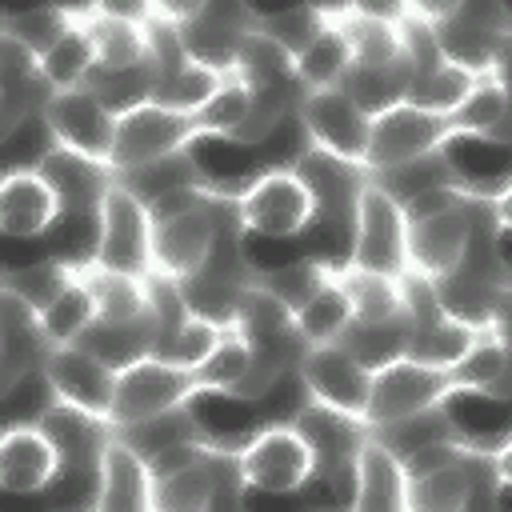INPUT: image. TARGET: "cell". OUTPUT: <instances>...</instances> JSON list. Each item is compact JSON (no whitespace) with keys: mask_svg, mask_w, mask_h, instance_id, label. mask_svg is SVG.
Wrapping results in <instances>:
<instances>
[{"mask_svg":"<svg viewBox=\"0 0 512 512\" xmlns=\"http://www.w3.org/2000/svg\"><path fill=\"white\" fill-rule=\"evenodd\" d=\"M300 180L308 184L312 200H316V220L340 228V232H352V216H356V200H360V188L368 180V172L360 164H348L332 152H320V148H308L296 164Z\"/></svg>","mask_w":512,"mask_h":512,"instance_id":"2e32d148","label":"cell"},{"mask_svg":"<svg viewBox=\"0 0 512 512\" xmlns=\"http://www.w3.org/2000/svg\"><path fill=\"white\" fill-rule=\"evenodd\" d=\"M456 136H472V132H464L452 120H440V116L420 112V108L400 100L388 112L368 120L364 172L380 176V172H392L400 164H412V160H424V156H440Z\"/></svg>","mask_w":512,"mask_h":512,"instance_id":"52a82bcc","label":"cell"},{"mask_svg":"<svg viewBox=\"0 0 512 512\" xmlns=\"http://www.w3.org/2000/svg\"><path fill=\"white\" fill-rule=\"evenodd\" d=\"M180 288V300L192 316H204V320H232L236 312V300L240 292L248 288L244 280H232V276H220V272H196L188 280H176Z\"/></svg>","mask_w":512,"mask_h":512,"instance_id":"f35d334b","label":"cell"},{"mask_svg":"<svg viewBox=\"0 0 512 512\" xmlns=\"http://www.w3.org/2000/svg\"><path fill=\"white\" fill-rule=\"evenodd\" d=\"M116 180H120L124 188H132V192L148 204V200H156V196H164V192H172V188L204 184L208 176H204V168H200V160H196L192 152H180V156L144 164V168H136V172H124V176H116Z\"/></svg>","mask_w":512,"mask_h":512,"instance_id":"74e56055","label":"cell"},{"mask_svg":"<svg viewBox=\"0 0 512 512\" xmlns=\"http://www.w3.org/2000/svg\"><path fill=\"white\" fill-rule=\"evenodd\" d=\"M64 472V456L40 420H8L0 440V484L8 492L44 496Z\"/></svg>","mask_w":512,"mask_h":512,"instance_id":"7c38bea8","label":"cell"},{"mask_svg":"<svg viewBox=\"0 0 512 512\" xmlns=\"http://www.w3.org/2000/svg\"><path fill=\"white\" fill-rule=\"evenodd\" d=\"M216 500V472H212V452L164 480H156V508H212Z\"/></svg>","mask_w":512,"mask_h":512,"instance_id":"ee69618b","label":"cell"},{"mask_svg":"<svg viewBox=\"0 0 512 512\" xmlns=\"http://www.w3.org/2000/svg\"><path fill=\"white\" fill-rule=\"evenodd\" d=\"M296 376L308 392L312 404H324V408H336V412H348L364 424V404H368V384H372V372L336 340V344H316V348H304L300 364H296Z\"/></svg>","mask_w":512,"mask_h":512,"instance_id":"30bf717a","label":"cell"},{"mask_svg":"<svg viewBox=\"0 0 512 512\" xmlns=\"http://www.w3.org/2000/svg\"><path fill=\"white\" fill-rule=\"evenodd\" d=\"M52 404H56V388H52V380H48L44 368H32L12 388H4V412H8V420H40Z\"/></svg>","mask_w":512,"mask_h":512,"instance_id":"c3c4849f","label":"cell"},{"mask_svg":"<svg viewBox=\"0 0 512 512\" xmlns=\"http://www.w3.org/2000/svg\"><path fill=\"white\" fill-rule=\"evenodd\" d=\"M472 228H476V208L472 204H460L444 216L408 224V268H412V276L440 280V276L456 272L468 256Z\"/></svg>","mask_w":512,"mask_h":512,"instance_id":"9a60e30c","label":"cell"},{"mask_svg":"<svg viewBox=\"0 0 512 512\" xmlns=\"http://www.w3.org/2000/svg\"><path fill=\"white\" fill-rule=\"evenodd\" d=\"M408 84H412V64L400 60V64H392V68H348V76H344L340 88H344L348 100L372 120V116L388 112L392 104H400L404 92H408Z\"/></svg>","mask_w":512,"mask_h":512,"instance_id":"1f68e13d","label":"cell"},{"mask_svg":"<svg viewBox=\"0 0 512 512\" xmlns=\"http://www.w3.org/2000/svg\"><path fill=\"white\" fill-rule=\"evenodd\" d=\"M408 336H412V320H396V324H352V328L340 336V344H344L368 372H376L380 364L404 356Z\"/></svg>","mask_w":512,"mask_h":512,"instance_id":"60d3db41","label":"cell"},{"mask_svg":"<svg viewBox=\"0 0 512 512\" xmlns=\"http://www.w3.org/2000/svg\"><path fill=\"white\" fill-rule=\"evenodd\" d=\"M96 272L92 268H80L72 276V284L40 312V324H44V336L52 348L60 344H76L92 324H96Z\"/></svg>","mask_w":512,"mask_h":512,"instance_id":"83f0119b","label":"cell"},{"mask_svg":"<svg viewBox=\"0 0 512 512\" xmlns=\"http://www.w3.org/2000/svg\"><path fill=\"white\" fill-rule=\"evenodd\" d=\"M432 284V296H436V308L460 324H472V328H504V284H492L468 268H456L440 280H428Z\"/></svg>","mask_w":512,"mask_h":512,"instance_id":"44dd1931","label":"cell"},{"mask_svg":"<svg viewBox=\"0 0 512 512\" xmlns=\"http://www.w3.org/2000/svg\"><path fill=\"white\" fill-rule=\"evenodd\" d=\"M392 200H412L416 192H424V188H436V184H448V180H456L452 176V168L444 164V156H424V160H412V164H400V168H392V172H380V176H372Z\"/></svg>","mask_w":512,"mask_h":512,"instance_id":"7dc6e473","label":"cell"},{"mask_svg":"<svg viewBox=\"0 0 512 512\" xmlns=\"http://www.w3.org/2000/svg\"><path fill=\"white\" fill-rule=\"evenodd\" d=\"M44 116L60 140L64 152L88 156L96 164H104L112 172V144H116V116L100 104V96L80 84V88H64L52 92V100L44 104Z\"/></svg>","mask_w":512,"mask_h":512,"instance_id":"9c48e42d","label":"cell"},{"mask_svg":"<svg viewBox=\"0 0 512 512\" xmlns=\"http://www.w3.org/2000/svg\"><path fill=\"white\" fill-rule=\"evenodd\" d=\"M200 140H212L208 128H200V120L180 116L172 108L160 104H144L132 108L128 116L116 120V144H112V176L136 172L144 164L192 152Z\"/></svg>","mask_w":512,"mask_h":512,"instance_id":"ba28073f","label":"cell"},{"mask_svg":"<svg viewBox=\"0 0 512 512\" xmlns=\"http://www.w3.org/2000/svg\"><path fill=\"white\" fill-rule=\"evenodd\" d=\"M40 424L48 428V436L56 440L60 456H64V468H76V472H100V456H104V444L112 436V424L96 412H84L76 404H64L56 400Z\"/></svg>","mask_w":512,"mask_h":512,"instance_id":"7402d4cb","label":"cell"},{"mask_svg":"<svg viewBox=\"0 0 512 512\" xmlns=\"http://www.w3.org/2000/svg\"><path fill=\"white\" fill-rule=\"evenodd\" d=\"M96 508H156V476H152L148 460L116 428L100 456Z\"/></svg>","mask_w":512,"mask_h":512,"instance_id":"d6986e66","label":"cell"},{"mask_svg":"<svg viewBox=\"0 0 512 512\" xmlns=\"http://www.w3.org/2000/svg\"><path fill=\"white\" fill-rule=\"evenodd\" d=\"M76 24V8H36V12H12L4 16V40H16L32 56H48L64 32Z\"/></svg>","mask_w":512,"mask_h":512,"instance_id":"d590c367","label":"cell"},{"mask_svg":"<svg viewBox=\"0 0 512 512\" xmlns=\"http://www.w3.org/2000/svg\"><path fill=\"white\" fill-rule=\"evenodd\" d=\"M204 392H208V384L196 372L180 368L168 356H152L148 352V356H140V360H132V364H124L116 372V392H112L108 424L112 428H128V424H140V420L188 408Z\"/></svg>","mask_w":512,"mask_h":512,"instance_id":"3957f363","label":"cell"},{"mask_svg":"<svg viewBox=\"0 0 512 512\" xmlns=\"http://www.w3.org/2000/svg\"><path fill=\"white\" fill-rule=\"evenodd\" d=\"M244 236L256 240H296L316 220V200L296 168H260L236 196Z\"/></svg>","mask_w":512,"mask_h":512,"instance_id":"8992f818","label":"cell"},{"mask_svg":"<svg viewBox=\"0 0 512 512\" xmlns=\"http://www.w3.org/2000/svg\"><path fill=\"white\" fill-rule=\"evenodd\" d=\"M224 80H228L224 68H208V64H196V60H184L176 72L160 76V88H156V100L152 104L172 108V112L196 120L212 104V96L224 88Z\"/></svg>","mask_w":512,"mask_h":512,"instance_id":"f546056e","label":"cell"},{"mask_svg":"<svg viewBox=\"0 0 512 512\" xmlns=\"http://www.w3.org/2000/svg\"><path fill=\"white\" fill-rule=\"evenodd\" d=\"M484 72H472V68H460L452 60H440L432 64L428 72H416L408 92H404V104L420 108V112H432L440 120H452L456 108L472 96V88L480 84Z\"/></svg>","mask_w":512,"mask_h":512,"instance_id":"4316f807","label":"cell"},{"mask_svg":"<svg viewBox=\"0 0 512 512\" xmlns=\"http://www.w3.org/2000/svg\"><path fill=\"white\" fill-rule=\"evenodd\" d=\"M352 508H412V480L400 464V456L380 444L372 432L364 436L356 452V488Z\"/></svg>","mask_w":512,"mask_h":512,"instance_id":"ffe728a7","label":"cell"},{"mask_svg":"<svg viewBox=\"0 0 512 512\" xmlns=\"http://www.w3.org/2000/svg\"><path fill=\"white\" fill-rule=\"evenodd\" d=\"M88 88L100 96V104L120 120L128 116L132 108H144L156 100V88H160V68L156 60H144V64H132V68H120V72H92L88 76Z\"/></svg>","mask_w":512,"mask_h":512,"instance_id":"4dcf8cb0","label":"cell"},{"mask_svg":"<svg viewBox=\"0 0 512 512\" xmlns=\"http://www.w3.org/2000/svg\"><path fill=\"white\" fill-rule=\"evenodd\" d=\"M224 328H228V320H204V316H192V312H188V320H184V324H180V332L164 344V352H160V356L176 360V364H180V368H188V372H200V364L216 352V344H220ZM152 356H156V352H152Z\"/></svg>","mask_w":512,"mask_h":512,"instance_id":"bcb514c9","label":"cell"},{"mask_svg":"<svg viewBox=\"0 0 512 512\" xmlns=\"http://www.w3.org/2000/svg\"><path fill=\"white\" fill-rule=\"evenodd\" d=\"M252 360H256L252 340H248V336L228 320V328H224V336H220L216 352L200 364V372H196V376L208 384V392H228L236 380H244V376H248Z\"/></svg>","mask_w":512,"mask_h":512,"instance_id":"7bdbcfd3","label":"cell"},{"mask_svg":"<svg viewBox=\"0 0 512 512\" xmlns=\"http://www.w3.org/2000/svg\"><path fill=\"white\" fill-rule=\"evenodd\" d=\"M480 332H484V328L460 324V320H452V316H436V320H428V324H416V328H412L404 356H408V360H416V364H424V368L452 372V368L468 356V348L480 340Z\"/></svg>","mask_w":512,"mask_h":512,"instance_id":"f1b7e54d","label":"cell"},{"mask_svg":"<svg viewBox=\"0 0 512 512\" xmlns=\"http://www.w3.org/2000/svg\"><path fill=\"white\" fill-rule=\"evenodd\" d=\"M252 28H256V12L244 4H188L184 20L176 24V36L188 60L228 72Z\"/></svg>","mask_w":512,"mask_h":512,"instance_id":"8fae6325","label":"cell"},{"mask_svg":"<svg viewBox=\"0 0 512 512\" xmlns=\"http://www.w3.org/2000/svg\"><path fill=\"white\" fill-rule=\"evenodd\" d=\"M472 488H476V464L468 452V456L412 480V508H468Z\"/></svg>","mask_w":512,"mask_h":512,"instance_id":"e575fe53","label":"cell"},{"mask_svg":"<svg viewBox=\"0 0 512 512\" xmlns=\"http://www.w3.org/2000/svg\"><path fill=\"white\" fill-rule=\"evenodd\" d=\"M64 216L60 192L40 168H8L0 188V228L8 240H40Z\"/></svg>","mask_w":512,"mask_h":512,"instance_id":"5bb4252c","label":"cell"},{"mask_svg":"<svg viewBox=\"0 0 512 512\" xmlns=\"http://www.w3.org/2000/svg\"><path fill=\"white\" fill-rule=\"evenodd\" d=\"M348 68H352V44L344 28V8H328L324 32L308 44L304 56H296V80L304 92H324V88H340Z\"/></svg>","mask_w":512,"mask_h":512,"instance_id":"d4e9b609","label":"cell"},{"mask_svg":"<svg viewBox=\"0 0 512 512\" xmlns=\"http://www.w3.org/2000/svg\"><path fill=\"white\" fill-rule=\"evenodd\" d=\"M240 468L248 492L296 496L316 476V452L296 420H260L240 444Z\"/></svg>","mask_w":512,"mask_h":512,"instance_id":"277c9868","label":"cell"},{"mask_svg":"<svg viewBox=\"0 0 512 512\" xmlns=\"http://www.w3.org/2000/svg\"><path fill=\"white\" fill-rule=\"evenodd\" d=\"M460 204H468V200L460 196L456 180H448V184H436V188H424V192H416V196H412V200H404L400 208H404L408 224H420V220L444 216V212H452V208H460Z\"/></svg>","mask_w":512,"mask_h":512,"instance_id":"681fc988","label":"cell"},{"mask_svg":"<svg viewBox=\"0 0 512 512\" xmlns=\"http://www.w3.org/2000/svg\"><path fill=\"white\" fill-rule=\"evenodd\" d=\"M60 152V140L48 124L44 112H32L28 120H20L8 136H4V156H8V168H44L48 156Z\"/></svg>","mask_w":512,"mask_h":512,"instance_id":"f6af8a7d","label":"cell"},{"mask_svg":"<svg viewBox=\"0 0 512 512\" xmlns=\"http://www.w3.org/2000/svg\"><path fill=\"white\" fill-rule=\"evenodd\" d=\"M80 268L76 264H64V260H52V256H36V260H28V264H12L8 272H4V288L8 292H16L20 300H28L36 312H44L68 284H72V276H76Z\"/></svg>","mask_w":512,"mask_h":512,"instance_id":"836d02e7","label":"cell"},{"mask_svg":"<svg viewBox=\"0 0 512 512\" xmlns=\"http://www.w3.org/2000/svg\"><path fill=\"white\" fill-rule=\"evenodd\" d=\"M452 124L472 132V136H492V140L508 144V88H504V72H484L480 84L472 88V96L456 108Z\"/></svg>","mask_w":512,"mask_h":512,"instance_id":"d6a6232c","label":"cell"},{"mask_svg":"<svg viewBox=\"0 0 512 512\" xmlns=\"http://www.w3.org/2000/svg\"><path fill=\"white\" fill-rule=\"evenodd\" d=\"M40 172H44V176L52 180V188L60 192L64 216H96L104 192H108L112 180H116L104 164H96V160H88V156H76V152H64V148H60L56 156H48Z\"/></svg>","mask_w":512,"mask_h":512,"instance_id":"cb8c5ba5","label":"cell"},{"mask_svg":"<svg viewBox=\"0 0 512 512\" xmlns=\"http://www.w3.org/2000/svg\"><path fill=\"white\" fill-rule=\"evenodd\" d=\"M328 8H288V12H256V32L284 48L292 60L308 52V44L324 32Z\"/></svg>","mask_w":512,"mask_h":512,"instance_id":"8d00e7d4","label":"cell"},{"mask_svg":"<svg viewBox=\"0 0 512 512\" xmlns=\"http://www.w3.org/2000/svg\"><path fill=\"white\" fill-rule=\"evenodd\" d=\"M456 392H476V388H468L464 380H456L448 372L424 368V364H416L408 356H396V360H388V364H380L372 372L368 404H364V428L376 432V428H388V424L408 420L416 412L440 408Z\"/></svg>","mask_w":512,"mask_h":512,"instance_id":"5b68a950","label":"cell"},{"mask_svg":"<svg viewBox=\"0 0 512 512\" xmlns=\"http://www.w3.org/2000/svg\"><path fill=\"white\" fill-rule=\"evenodd\" d=\"M204 204H212L208 188H204V184H188V188H172V192L148 200V212H152L156 224H168V220H180V216H188V212H200Z\"/></svg>","mask_w":512,"mask_h":512,"instance_id":"f907efd6","label":"cell"},{"mask_svg":"<svg viewBox=\"0 0 512 512\" xmlns=\"http://www.w3.org/2000/svg\"><path fill=\"white\" fill-rule=\"evenodd\" d=\"M352 324H356L352 284H348L344 268H332L324 276V284L296 308V332L308 348H316V344H336Z\"/></svg>","mask_w":512,"mask_h":512,"instance_id":"603a6c76","label":"cell"},{"mask_svg":"<svg viewBox=\"0 0 512 512\" xmlns=\"http://www.w3.org/2000/svg\"><path fill=\"white\" fill-rule=\"evenodd\" d=\"M344 272L388 276V280H404L412 272L408 268V216L400 200H392L372 176L364 180L360 200H356Z\"/></svg>","mask_w":512,"mask_h":512,"instance_id":"6da1fadb","label":"cell"},{"mask_svg":"<svg viewBox=\"0 0 512 512\" xmlns=\"http://www.w3.org/2000/svg\"><path fill=\"white\" fill-rule=\"evenodd\" d=\"M296 116L312 140V148L332 152L348 164L364 168V148H368V116L348 100L344 88H324V92H304L296 104Z\"/></svg>","mask_w":512,"mask_h":512,"instance_id":"4fadbf2b","label":"cell"},{"mask_svg":"<svg viewBox=\"0 0 512 512\" xmlns=\"http://www.w3.org/2000/svg\"><path fill=\"white\" fill-rule=\"evenodd\" d=\"M96 64H100V52H96V8H76V24L40 60V68H44L48 84L56 92H64V88L88 84V76L96 72Z\"/></svg>","mask_w":512,"mask_h":512,"instance_id":"484cf974","label":"cell"},{"mask_svg":"<svg viewBox=\"0 0 512 512\" xmlns=\"http://www.w3.org/2000/svg\"><path fill=\"white\" fill-rule=\"evenodd\" d=\"M252 104H256V88H252L236 68H228L224 88L212 96V104H208L196 120H200V128H208L212 140H228V136L248 120Z\"/></svg>","mask_w":512,"mask_h":512,"instance_id":"b9f144b4","label":"cell"},{"mask_svg":"<svg viewBox=\"0 0 512 512\" xmlns=\"http://www.w3.org/2000/svg\"><path fill=\"white\" fill-rule=\"evenodd\" d=\"M44 372L56 388V400L76 404L84 412L96 416H112V392H116V368H108L100 356H92L80 344H60L48 348L44 356Z\"/></svg>","mask_w":512,"mask_h":512,"instance_id":"e0dca14e","label":"cell"},{"mask_svg":"<svg viewBox=\"0 0 512 512\" xmlns=\"http://www.w3.org/2000/svg\"><path fill=\"white\" fill-rule=\"evenodd\" d=\"M156 256V220L148 204L112 180L96 212V256L92 268L108 276H152Z\"/></svg>","mask_w":512,"mask_h":512,"instance_id":"7a4b0ae2","label":"cell"},{"mask_svg":"<svg viewBox=\"0 0 512 512\" xmlns=\"http://www.w3.org/2000/svg\"><path fill=\"white\" fill-rule=\"evenodd\" d=\"M220 236V220L216 208L204 204L200 212H188L180 220L156 224V256H152V276L160 280H188L196 276Z\"/></svg>","mask_w":512,"mask_h":512,"instance_id":"ac0fdd59","label":"cell"},{"mask_svg":"<svg viewBox=\"0 0 512 512\" xmlns=\"http://www.w3.org/2000/svg\"><path fill=\"white\" fill-rule=\"evenodd\" d=\"M332 272V264H320V260H312V256H292V260H284V264H268V268H260L256 272V284H264L272 296H280L292 312L324 284V276Z\"/></svg>","mask_w":512,"mask_h":512,"instance_id":"ab89813d","label":"cell"}]
</instances>
